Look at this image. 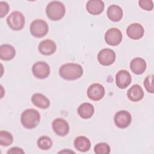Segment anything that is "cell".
<instances>
[{
  "label": "cell",
  "instance_id": "obj_1",
  "mask_svg": "<svg viewBox=\"0 0 154 154\" xmlns=\"http://www.w3.org/2000/svg\"><path fill=\"white\" fill-rule=\"evenodd\" d=\"M59 74L64 79L68 81L76 80L82 76L83 69L80 64L76 63H66L60 67Z\"/></svg>",
  "mask_w": 154,
  "mask_h": 154
},
{
  "label": "cell",
  "instance_id": "obj_2",
  "mask_svg": "<svg viewBox=\"0 0 154 154\" xmlns=\"http://www.w3.org/2000/svg\"><path fill=\"white\" fill-rule=\"evenodd\" d=\"M40 115L38 111L29 108L25 109L22 114L20 121L23 126L26 129L35 128L39 123Z\"/></svg>",
  "mask_w": 154,
  "mask_h": 154
},
{
  "label": "cell",
  "instance_id": "obj_3",
  "mask_svg": "<svg viewBox=\"0 0 154 154\" xmlns=\"http://www.w3.org/2000/svg\"><path fill=\"white\" fill-rule=\"evenodd\" d=\"M46 13L51 20H59L64 17L66 13V8L60 1H51L46 6Z\"/></svg>",
  "mask_w": 154,
  "mask_h": 154
},
{
  "label": "cell",
  "instance_id": "obj_4",
  "mask_svg": "<svg viewBox=\"0 0 154 154\" xmlns=\"http://www.w3.org/2000/svg\"><path fill=\"white\" fill-rule=\"evenodd\" d=\"M25 19L23 14L18 11H13L7 18L8 26L14 31L22 29L25 25Z\"/></svg>",
  "mask_w": 154,
  "mask_h": 154
},
{
  "label": "cell",
  "instance_id": "obj_5",
  "mask_svg": "<svg viewBox=\"0 0 154 154\" xmlns=\"http://www.w3.org/2000/svg\"><path fill=\"white\" fill-rule=\"evenodd\" d=\"M48 25L46 21L42 19H35L30 25V32L32 36L41 38L45 36L48 32Z\"/></svg>",
  "mask_w": 154,
  "mask_h": 154
},
{
  "label": "cell",
  "instance_id": "obj_6",
  "mask_svg": "<svg viewBox=\"0 0 154 154\" xmlns=\"http://www.w3.org/2000/svg\"><path fill=\"white\" fill-rule=\"evenodd\" d=\"M32 72L35 78L43 79L49 75L50 67L45 61H37L32 65Z\"/></svg>",
  "mask_w": 154,
  "mask_h": 154
},
{
  "label": "cell",
  "instance_id": "obj_7",
  "mask_svg": "<svg viewBox=\"0 0 154 154\" xmlns=\"http://www.w3.org/2000/svg\"><path fill=\"white\" fill-rule=\"evenodd\" d=\"M122 34L120 30L117 28L109 29L105 34V41L111 46H117L122 40Z\"/></svg>",
  "mask_w": 154,
  "mask_h": 154
},
{
  "label": "cell",
  "instance_id": "obj_8",
  "mask_svg": "<svg viewBox=\"0 0 154 154\" xmlns=\"http://www.w3.org/2000/svg\"><path fill=\"white\" fill-rule=\"evenodd\" d=\"M131 115L129 112L125 110L118 111L116 113L114 117L115 125L121 129L128 127L131 123Z\"/></svg>",
  "mask_w": 154,
  "mask_h": 154
},
{
  "label": "cell",
  "instance_id": "obj_9",
  "mask_svg": "<svg viewBox=\"0 0 154 154\" xmlns=\"http://www.w3.org/2000/svg\"><path fill=\"white\" fill-rule=\"evenodd\" d=\"M116 53L111 49H103L97 55V60L99 63L103 66H109L116 60Z\"/></svg>",
  "mask_w": 154,
  "mask_h": 154
},
{
  "label": "cell",
  "instance_id": "obj_10",
  "mask_svg": "<svg viewBox=\"0 0 154 154\" xmlns=\"http://www.w3.org/2000/svg\"><path fill=\"white\" fill-rule=\"evenodd\" d=\"M52 127L55 133L60 137L67 135L70 130L67 122L62 118L55 119L52 123Z\"/></svg>",
  "mask_w": 154,
  "mask_h": 154
},
{
  "label": "cell",
  "instance_id": "obj_11",
  "mask_svg": "<svg viewBox=\"0 0 154 154\" xmlns=\"http://www.w3.org/2000/svg\"><path fill=\"white\" fill-rule=\"evenodd\" d=\"M87 93L90 99L94 101H98L104 96L105 88L101 84L94 83L88 88Z\"/></svg>",
  "mask_w": 154,
  "mask_h": 154
},
{
  "label": "cell",
  "instance_id": "obj_12",
  "mask_svg": "<svg viewBox=\"0 0 154 154\" xmlns=\"http://www.w3.org/2000/svg\"><path fill=\"white\" fill-rule=\"evenodd\" d=\"M131 81V75L127 70H121L116 75V83L120 88H126L130 85Z\"/></svg>",
  "mask_w": 154,
  "mask_h": 154
},
{
  "label": "cell",
  "instance_id": "obj_13",
  "mask_svg": "<svg viewBox=\"0 0 154 154\" xmlns=\"http://www.w3.org/2000/svg\"><path fill=\"white\" fill-rule=\"evenodd\" d=\"M126 34L132 40H138L144 35V29L141 24L134 23L128 26Z\"/></svg>",
  "mask_w": 154,
  "mask_h": 154
},
{
  "label": "cell",
  "instance_id": "obj_14",
  "mask_svg": "<svg viewBox=\"0 0 154 154\" xmlns=\"http://www.w3.org/2000/svg\"><path fill=\"white\" fill-rule=\"evenodd\" d=\"M38 49L44 55H51L56 51L57 45L53 40L46 39L39 43Z\"/></svg>",
  "mask_w": 154,
  "mask_h": 154
},
{
  "label": "cell",
  "instance_id": "obj_15",
  "mask_svg": "<svg viewBox=\"0 0 154 154\" xmlns=\"http://www.w3.org/2000/svg\"><path fill=\"white\" fill-rule=\"evenodd\" d=\"M104 3L100 0H90L87 2L86 9L87 11L93 15H99L104 10Z\"/></svg>",
  "mask_w": 154,
  "mask_h": 154
},
{
  "label": "cell",
  "instance_id": "obj_16",
  "mask_svg": "<svg viewBox=\"0 0 154 154\" xmlns=\"http://www.w3.org/2000/svg\"><path fill=\"white\" fill-rule=\"evenodd\" d=\"M146 63L145 60L140 57H137L132 60L130 63L131 71L136 75L143 74L146 69Z\"/></svg>",
  "mask_w": 154,
  "mask_h": 154
},
{
  "label": "cell",
  "instance_id": "obj_17",
  "mask_svg": "<svg viewBox=\"0 0 154 154\" xmlns=\"http://www.w3.org/2000/svg\"><path fill=\"white\" fill-rule=\"evenodd\" d=\"M128 99L132 102H138L144 97V91L138 84L133 85L127 92Z\"/></svg>",
  "mask_w": 154,
  "mask_h": 154
},
{
  "label": "cell",
  "instance_id": "obj_18",
  "mask_svg": "<svg viewBox=\"0 0 154 154\" xmlns=\"http://www.w3.org/2000/svg\"><path fill=\"white\" fill-rule=\"evenodd\" d=\"M16 55L14 48L8 44H4L0 46V58L4 61H10Z\"/></svg>",
  "mask_w": 154,
  "mask_h": 154
},
{
  "label": "cell",
  "instance_id": "obj_19",
  "mask_svg": "<svg viewBox=\"0 0 154 154\" xmlns=\"http://www.w3.org/2000/svg\"><path fill=\"white\" fill-rule=\"evenodd\" d=\"M108 17L113 22L120 21L123 17V10L117 5H111L108 7L106 11Z\"/></svg>",
  "mask_w": 154,
  "mask_h": 154
},
{
  "label": "cell",
  "instance_id": "obj_20",
  "mask_svg": "<svg viewBox=\"0 0 154 154\" xmlns=\"http://www.w3.org/2000/svg\"><path fill=\"white\" fill-rule=\"evenodd\" d=\"M32 103L41 109H46L50 106L49 100L41 93H35L31 97Z\"/></svg>",
  "mask_w": 154,
  "mask_h": 154
},
{
  "label": "cell",
  "instance_id": "obj_21",
  "mask_svg": "<svg viewBox=\"0 0 154 154\" xmlns=\"http://www.w3.org/2000/svg\"><path fill=\"white\" fill-rule=\"evenodd\" d=\"M94 106L93 105L88 102H85L81 104L78 108V113L79 116L84 119H88L91 117L94 114Z\"/></svg>",
  "mask_w": 154,
  "mask_h": 154
},
{
  "label": "cell",
  "instance_id": "obj_22",
  "mask_svg": "<svg viewBox=\"0 0 154 154\" xmlns=\"http://www.w3.org/2000/svg\"><path fill=\"white\" fill-rule=\"evenodd\" d=\"M74 146L78 150L82 152H85L90 149L91 142L86 137L79 136L75 138L74 141Z\"/></svg>",
  "mask_w": 154,
  "mask_h": 154
},
{
  "label": "cell",
  "instance_id": "obj_23",
  "mask_svg": "<svg viewBox=\"0 0 154 154\" xmlns=\"http://www.w3.org/2000/svg\"><path fill=\"white\" fill-rule=\"evenodd\" d=\"M13 137L11 133L6 131H0V144L2 146H8L12 144Z\"/></svg>",
  "mask_w": 154,
  "mask_h": 154
},
{
  "label": "cell",
  "instance_id": "obj_24",
  "mask_svg": "<svg viewBox=\"0 0 154 154\" xmlns=\"http://www.w3.org/2000/svg\"><path fill=\"white\" fill-rule=\"evenodd\" d=\"M37 146L42 150H48L52 146V140L48 136H42L37 140Z\"/></svg>",
  "mask_w": 154,
  "mask_h": 154
},
{
  "label": "cell",
  "instance_id": "obj_25",
  "mask_svg": "<svg viewBox=\"0 0 154 154\" xmlns=\"http://www.w3.org/2000/svg\"><path fill=\"white\" fill-rule=\"evenodd\" d=\"M94 152L96 154H108L110 153V147L106 143H100L94 146Z\"/></svg>",
  "mask_w": 154,
  "mask_h": 154
},
{
  "label": "cell",
  "instance_id": "obj_26",
  "mask_svg": "<svg viewBox=\"0 0 154 154\" xmlns=\"http://www.w3.org/2000/svg\"><path fill=\"white\" fill-rule=\"evenodd\" d=\"M153 75L151 74L147 76L144 81V85L146 90L150 93H153Z\"/></svg>",
  "mask_w": 154,
  "mask_h": 154
},
{
  "label": "cell",
  "instance_id": "obj_27",
  "mask_svg": "<svg viewBox=\"0 0 154 154\" xmlns=\"http://www.w3.org/2000/svg\"><path fill=\"white\" fill-rule=\"evenodd\" d=\"M138 4L141 8L147 11H151L153 8V3L151 0H140Z\"/></svg>",
  "mask_w": 154,
  "mask_h": 154
},
{
  "label": "cell",
  "instance_id": "obj_28",
  "mask_svg": "<svg viewBox=\"0 0 154 154\" xmlns=\"http://www.w3.org/2000/svg\"><path fill=\"white\" fill-rule=\"evenodd\" d=\"M10 7L8 4L4 1L0 2V17L2 18L9 11Z\"/></svg>",
  "mask_w": 154,
  "mask_h": 154
},
{
  "label": "cell",
  "instance_id": "obj_29",
  "mask_svg": "<svg viewBox=\"0 0 154 154\" xmlns=\"http://www.w3.org/2000/svg\"><path fill=\"white\" fill-rule=\"evenodd\" d=\"M7 153L8 154H9V153L19 154V153H25V152L21 148L17 147H11L10 149H9L7 151Z\"/></svg>",
  "mask_w": 154,
  "mask_h": 154
}]
</instances>
